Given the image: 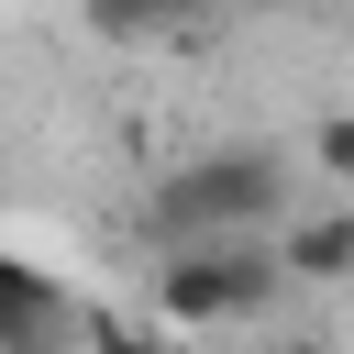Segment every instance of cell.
Here are the masks:
<instances>
[{
	"instance_id": "6da1fadb",
	"label": "cell",
	"mask_w": 354,
	"mask_h": 354,
	"mask_svg": "<svg viewBox=\"0 0 354 354\" xmlns=\"http://www.w3.org/2000/svg\"><path fill=\"white\" fill-rule=\"evenodd\" d=\"M288 221V166L266 144H221V155H188L177 177H155L144 199V232L155 243H199V232H266Z\"/></svg>"
},
{
	"instance_id": "7a4b0ae2",
	"label": "cell",
	"mask_w": 354,
	"mask_h": 354,
	"mask_svg": "<svg viewBox=\"0 0 354 354\" xmlns=\"http://www.w3.org/2000/svg\"><path fill=\"white\" fill-rule=\"evenodd\" d=\"M277 288H288V266H277L266 232H199V243H166V266H155V310H166V332L254 321Z\"/></svg>"
},
{
	"instance_id": "3957f363",
	"label": "cell",
	"mask_w": 354,
	"mask_h": 354,
	"mask_svg": "<svg viewBox=\"0 0 354 354\" xmlns=\"http://www.w3.org/2000/svg\"><path fill=\"white\" fill-rule=\"evenodd\" d=\"M55 332H66L55 277L22 266V254H0V354H55Z\"/></svg>"
},
{
	"instance_id": "277c9868",
	"label": "cell",
	"mask_w": 354,
	"mask_h": 354,
	"mask_svg": "<svg viewBox=\"0 0 354 354\" xmlns=\"http://www.w3.org/2000/svg\"><path fill=\"white\" fill-rule=\"evenodd\" d=\"M277 266L310 277V288H343V277H354V210H310V221H288V232H277Z\"/></svg>"
},
{
	"instance_id": "5b68a950",
	"label": "cell",
	"mask_w": 354,
	"mask_h": 354,
	"mask_svg": "<svg viewBox=\"0 0 354 354\" xmlns=\"http://www.w3.org/2000/svg\"><path fill=\"white\" fill-rule=\"evenodd\" d=\"M188 11H210V0H88V33L144 44V33H166V22H188Z\"/></svg>"
},
{
	"instance_id": "8992f818",
	"label": "cell",
	"mask_w": 354,
	"mask_h": 354,
	"mask_svg": "<svg viewBox=\"0 0 354 354\" xmlns=\"http://www.w3.org/2000/svg\"><path fill=\"white\" fill-rule=\"evenodd\" d=\"M310 166H321V177H343V188H354V111H332V122H321V133H310Z\"/></svg>"
},
{
	"instance_id": "52a82bcc",
	"label": "cell",
	"mask_w": 354,
	"mask_h": 354,
	"mask_svg": "<svg viewBox=\"0 0 354 354\" xmlns=\"http://www.w3.org/2000/svg\"><path fill=\"white\" fill-rule=\"evenodd\" d=\"M88 354H177V332H133V321H88Z\"/></svg>"
}]
</instances>
